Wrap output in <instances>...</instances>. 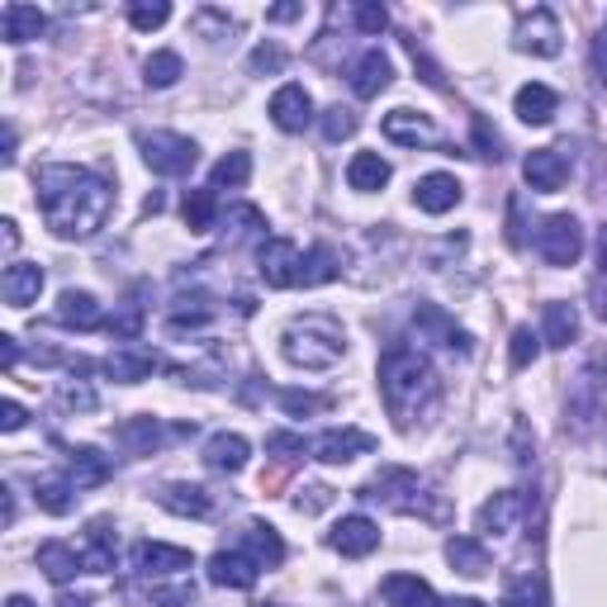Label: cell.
I'll use <instances>...</instances> for the list:
<instances>
[{"instance_id":"46","label":"cell","mask_w":607,"mask_h":607,"mask_svg":"<svg viewBox=\"0 0 607 607\" xmlns=\"http://www.w3.org/2000/svg\"><path fill=\"white\" fill-rule=\"evenodd\" d=\"M266 451L295 460V456H309L314 441H304V432H271V437H266Z\"/></svg>"},{"instance_id":"57","label":"cell","mask_w":607,"mask_h":607,"mask_svg":"<svg viewBox=\"0 0 607 607\" xmlns=\"http://www.w3.org/2000/svg\"><path fill=\"white\" fill-rule=\"evenodd\" d=\"M598 271L607 276V228H603V238H598Z\"/></svg>"},{"instance_id":"31","label":"cell","mask_w":607,"mask_h":607,"mask_svg":"<svg viewBox=\"0 0 607 607\" xmlns=\"http://www.w3.org/2000/svg\"><path fill=\"white\" fill-rule=\"evenodd\" d=\"M446 560H451L456 575H466V579H479V575H489V550L479 537H451L446 541Z\"/></svg>"},{"instance_id":"38","label":"cell","mask_w":607,"mask_h":607,"mask_svg":"<svg viewBox=\"0 0 607 607\" xmlns=\"http://www.w3.org/2000/svg\"><path fill=\"white\" fill-rule=\"evenodd\" d=\"M247 176H252V157H247V152H228V157L213 162L209 190H238V186H247Z\"/></svg>"},{"instance_id":"47","label":"cell","mask_w":607,"mask_h":607,"mask_svg":"<svg viewBox=\"0 0 607 607\" xmlns=\"http://www.w3.org/2000/svg\"><path fill=\"white\" fill-rule=\"evenodd\" d=\"M351 20H356V29H361V33H385L389 29V10L375 6V0H361V6L351 10Z\"/></svg>"},{"instance_id":"49","label":"cell","mask_w":607,"mask_h":607,"mask_svg":"<svg viewBox=\"0 0 607 607\" xmlns=\"http://www.w3.org/2000/svg\"><path fill=\"white\" fill-rule=\"evenodd\" d=\"M328 504H332V489H328V485H309V489H299V494H295V513H304V517L324 513Z\"/></svg>"},{"instance_id":"15","label":"cell","mask_w":607,"mask_h":607,"mask_svg":"<svg viewBox=\"0 0 607 607\" xmlns=\"http://www.w3.org/2000/svg\"><path fill=\"white\" fill-rule=\"evenodd\" d=\"M271 123L276 129H285V133H304L314 123V100H309V91L304 86H280V91L271 96Z\"/></svg>"},{"instance_id":"18","label":"cell","mask_w":607,"mask_h":607,"mask_svg":"<svg viewBox=\"0 0 607 607\" xmlns=\"http://www.w3.org/2000/svg\"><path fill=\"white\" fill-rule=\"evenodd\" d=\"M39 290H43V266L33 261H10L6 276H0V295H6L10 309H29Z\"/></svg>"},{"instance_id":"36","label":"cell","mask_w":607,"mask_h":607,"mask_svg":"<svg viewBox=\"0 0 607 607\" xmlns=\"http://www.w3.org/2000/svg\"><path fill=\"white\" fill-rule=\"evenodd\" d=\"M181 77H186V62H181V52H171V48L152 52V58L142 62V81H148L152 91H167V86H176Z\"/></svg>"},{"instance_id":"39","label":"cell","mask_w":607,"mask_h":607,"mask_svg":"<svg viewBox=\"0 0 607 607\" xmlns=\"http://www.w3.org/2000/svg\"><path fill=\"white\" fill-rule=\"evenodd\" d=\"M33 498H39V508H43V513L67 517L71 508H77V485H71V479H39V489H33Z\"/></svg>"},{"instance_id":"37","label":"cell","mask_w":607,"mask_h":607,"mask_svg":"<svg viewBox=\"0 0 607 607\" xmlns=\"http://www.w3.org/2000/svg\"><path fill=\"white\" fill-rule=\"evenodd\" d=\"M181 213H186V228H190V233H209L213 219H219V195H213L209 186H205V190H190L186 205H181Z\"/></svg>"},{"instance_id":"51","label":"cell","mask_w":607,"mask_h":607,"mask_svg":"<svg viewBox=\"0 0 607 607\" xmlns=\"http://www.w3.org/2000/svg\"><path fill=\"white\" fill-rule=\"evenodd\" d=\"M280 67H285V52L276 43H261L252 52V71H257V77H261V71H280Z\"/></svg>"},{"instance_id":"11","label":"cell","mask_w":607,"mask_h":607,"mask_svg":"<svg viewBox=\"0 0 607 607\" xmlns=\"http://www.w3.org/2000/svg\"><path fill=\"white\" fill-rule=\"evenodd\" d=\"M560 20L550 14L546 6H537L531 14H523V24H517V48L523 52H537V58H560Z\"/></svg>"},{"instance_id":"13","label":"cell","mask_w":607,"mask_h":607,"mask_svg":"<svg viewBox=\"0 0 607 607\" xmlns=\"http://www.w3.org/2000/svg\"><path fill=\"white\" fill-rule=\"evenodd\" d=\"M261 565L247 556V550H219V556H209V584L213 588H238V594H247V588L257 584Z\"/></svg>"},{"instance_id":"27","label":"cell","mask_w":607,"mask_h":607,"mask_svg":"<svg viewBox=\"0 0 607 607\" xmlns=\"http://www.w3.org/2000/svg\"><path fill=\"white\" fill-rule=\"evenodd\" d=\"M541 342L546 347H569V342H579V309L575 304H546V314H541Z\"/></svg>"},{"instance_id":"40","label":"cell","mask_w":607,"mask_h":607,"mask_svg":"<svg viewBox=\"0 0 607 607\" xmlns=\"http://www.w3.org/2000/svg\"><path fill=\"white\" fill-rule=\"evenodd\" d=\"M504 607H546V584L531 575H513L508 584H504Z\"/></svg>"},{"instance_id":"48","label":"cell","mask_w":607,"mask_h":607,"mask_svg":"<svg viewBox=\"0 0 607 607\" xmlns=\"http://www.w3.org/2000/svg\"><path fill=\"white\" fill-rule=\"evenodd\" d=\"M280 408L285 414H318V408H328L324 395H304V389H280Z\"/></svg>"},{"instance_id":"60","label":"cell","mask_w":607,"mask_h":607,"mask_svg":"<svg viewBox=\"0 0 607 607\" xmlns=\"http://www.w3.org/2000/svg\"><path fill=\"white\" fill-rule=\"evenodd\" d=\"M441 607H485L479 598H451V603H441Z\"/></svg>"},{"instance_id":"30","label":"cell","mask_w":607,"mask_h":607,"mask_svg":"<svg viewBox=\"0 0 607 607\" xmlns=\"http://www.w3.org/2000/svg\"><path fill=\"white\" fill-rule=\"evenodd\" d=\"M157 504H162L167 513H176V517H209L213 494L200 489V485H167L162 494H157Z\"/></svg>"},{"instance_id":"26","label":"cell","mask_w":607,"mask_h":607,"mask_svg":"<svg viewBox=\"0 0 607 607\" xmlns=\"http://www.w3.org/2000/svg\"><path fill=\"white\" fill-rule=\"evenodd\" d=\"M39 569H43V579L67 584V579L81 575L86 560H81L77 546H67V541H43V546H39Z\"/></svg>"},{"instance_id":"7","label":"cell","mask_w":607,"mask_h":607,"mask_svg":"<svg viewBox=\"0 0 607 607\" xmlns=\"http://www.w3.org/2000/svg\"><path fill=\"white\" fill-rule=\"evenodd\" d=\"M304 271V252L290 238H266L257 247V276L271 285V290H295Z\"/></svg>"},{"instance_id":"3","label":"cell","mask_w":607,"mask_h":607,"mask_svg":"<svg viewBox=\"0 0 607 607\" xmlns=\"http://www.w3.org/2000/svg\"><path fill=\"white\" fill-rule=\"evenodd\" d=\"M280 351L299 370H328L347 356V332L332 314H304L280 332Z\"/></svg>"},{"instance_id":"32","label":"cell","mask_w":607,"mask_h":607,"mask_svg":"<svg viewBox=\"0 0 607 607\" xmlns=\"http://www.w3.org/2000/svg\"><path fill=\"white\" fill-rule=\"evenodd\" d=\"M380 594H385L389 607H441L437 594H432V588H427L418 575H389Z\"/></svg>"},{"instance_id":"59","label":"cell","mask_w":607,"mask_h":607,"mask_svg":"<svg viewBox=\"0 0 607 607\" xmlns=\"http://www.w3.org/2000/svg\"><path fill=\"white\" fill-rule=\"evenodd\" d=\"M58 607H96L91 598H58Z\"/></svg>"},{"instance_id":"34","label":"cell","mask_w":607,"mask_h":607,"mask_svg":"<svg viewBox=\"0 0 607 607\" xmlns=\"http://www.w3.org/2000/svg\"><path fill=\"white\" fill-rule=\"evenodd\" d=\"M115 437H119L123 446H129L133 456H152L157 446L167 441L162 422H157V418H148V414H142V418H129V422H119V432H115Z\"/></svg>"},{"instance_id":"52","label":"cell","mask_w":607,"mask_h":607,"mask_svg":"<svg viewBox=\"0 0 607 607\" xmlns=\"http://www.w3.org/2000/svg\"><path fill=\"white\" fill-rule=\"evenodd\" d=\"M24 422H29V414H24V408L14 404V399H6V404H0V432H20Z\"/></svg>"},{"instance_id":"44","label":"cell","mask_w":607,"mask_h":607,"mask_svg":"<svg viewBox=\"0 0 607 607\" xmlns=\"http://www.w3.org/2000/svg\"><path fill=\"white\" fill-rule=\"evenodd\" d=\"M356 129H361V115H356L351 105H332V110H324V138L328 142H342Z\"/></svg>"},{"instance_id":"24","label":"cell","mask_w":607,"mask_h":607,"mask_svg":"<svg viewBox=\"0 0 607 607\" xmlns=\"http://www.w3.org/2000/svg\"><path fill=\"white\" fill-rule=\"evenodd\" d=\"M110 456H100L96 446H77V451H67V479L77 489H96V485H105L110 479Z\"/></svg>"},{"instance_id":"10","label":"cell","mask_w":607,"mask_h":607,"mask_svg":"<svg viewBox=\"0 0 607 607\" xmlns=\"http://www.w3.org/2000/svg\"><path fill=\"white\" fill-rule=\"evenodd\" d=\"M375 451V437L361 432V427H332L314 441V460H324V466H351L356 456H370Z\"/></svg>"},{"instance_id":"61","label":"cell","mask_w":607,"mask_h":607,"mask_svg":"<svg viewBox=\"0 0 607 607\" xmlns=\"http://www.w3.org/2000/svg\"><path fill=\"white\" fill-rule=\"evenodd\" d=\"M6 607H33V603H29L24 594H14V598H6Z\"/></svg>"},{"instance_id":"17","label":"cell","mask_w":607,"mask_h":607,"mask_svg":"<svg viewBox=\"0 0 607 607\" xmlns=\"http://www.w3.org/2000/svg\"><path fill=\"white\" fill-rule=\"evenodd\" d=\"M81 560L91 575H110L115 560H119V537H115V523L110 517H96L91 527H86V546H81Z\"/></svg>"},{"instance_id":"54","label":"cell","mask_w":607,"mask_h":607,"mask_svg":"<svg viewBox=\"0 0 607 607\" xmlns=\"http://www.w3.org/2000/svg\"><path fill=\"white\" fill-rule=\"evenodd\" d=\"M0 366H6V370H14V366H20V342H14L10 332L0 337Z\"/></svg>"},{"instance_id":"5","label":"cell","mask_w":607,"mask_h":607,"mask_svg":"<svg viewBox=\"0 0 607 607\" xmlns=\"http://www.w3.org/2000/svg\"><path fill=\"white\" fill-rule=\"evenodd\" d=\"M361 498H370V504H380V508H389V513H418V508H422V479H418V470L385 466V470L361 489Z\"/></svg>"},{"instance_id":"22","label":"cell","mask_w":607,"mask_h":607,"mask_svg":"<svg viewBox=\"0 0 607 607\" xmlns=\"http://www.w3.org/2000/svg\"><path fill=\"white\" fill-rule=\"evenodd\" d=\"M157 366H162V356L148 347H119V351H110V361H105L110 380H119V385H142Z\"/></svg>"},{"instance_id":"12","label":"cell","mask_w":607,"mask_h":607,"mask_svg":"<svg viewBox=\"0 0 607 607\" xmlns=\"http://www.w3.org/2000/svg\"><path fill=\"white\" fill-rule=\"evenodd\" d=\"M328 546L337 550V556H347V560H366L370 550L380 546V527H375L370 517L351 513V517H342V523L328 531Z\"/></svg>"},{"instance_id":"2","label":"cell","mask_w":607,"mask_h":607,"mask_svg":"<svg viewBox=\"0 0 607 607\" xmlns=\"http://www.w3.org/2000/svg\"><path fill=\"white\" fill-rule=\"evenodd\" d=\"M380 395H385L389 418L399 427H414V418H422L441 395L432 361L414 347H389L380 361Z\"/></svg>"},{"instance_id":"28","label":"cell","mask_w":607,"mask_h":607,"mask_svg":"<svg viewBox=\"0 0 607 607\" xmlns=\"http://www.w3.org/2000/svg\"><path fill=\"white\" fill-rule=\"evenodd\" d=\"M513 110H517V119H523V123H537V129H541V123H550V119H556L560 100H556V91H550V86L531 81V86H523V91H517Z\"/></svg>"},{"instance_id":"55","label":"cell","mask_w":607,"mask_h":607,"mask_svg":"<svg viewBox=\"0 0 607 607\" xmlns=\"http://www.w3.org/2000/svg\"><path fill=\"white\" fill-rule=\"evenodd\" d=\"M299 14H304V6H295V0H290V6H271V10H266V20H271V24H290V20H299Z\"/></svg>"},{"instance_id":"29","label":"cell","mask_w":607,"mask_h":607,"mask_svg":"<svg viewBox=\"0 0 607 607\" xmlns=\"http://www.w3.org/2000/svg\"><path fill=\"white\" fill-rule=\"evenodd\" d=\"M242 550L252 556L261 569H276L285 560V541H280V531L271 523H247L242 531Z\"/></svg>"},{"instance_id":"56","label":"cell","mask_w":607,"mask_h":607,"mask_svg":"<svg viewBox=\"0 0 607 607\" xmlns=\"http://www.w3.org/2000/svg\"><path fill=\"white\" fill-rule=\"evenodd\" d=\"M0 228H6V252H14V247H20V228H14V219H6Z\"/></svg>"},{"instance_id":"50","label":"cell","mask_w":607,"mask_h":607,"mask_svg":"<svg viewBox=\"0 0 607 607\" xmlns=\"http://www.w3.org/2000/svg\"><path fill=\"white\" fill-rule=\"evenodd\" d=\"M475 148H479V157H489V162H498V157H504V152H498L504 142H498V133L489 129L485 119H475Z\"/></svg>"},{"instance_id":"14","label":"cell","mask_w":607,"mask_h":607,"mask_svg":"<svg viewBox=\"0 0 607 607\" xmlns=\"http://www.w3.org/2000/svg\"><path fill=\"white\" fill-rule=\"evenodd\" d=\"M523 176H527V186H531V190L556 195V190L569 181V162H565V152H560V148H531V152H527V162H523Z\"/></svg>"},{"instance_id":"16","label":"cell","mask_w":607,"mask_h":607,"mask_svg":"<svg viewBox=\"0 0 607 607\" xmlns=\"http://www.w3.org/2000/svg\"><path fill=\"white\" fill-rule=\"evenodd\" d=\"M385 138L404 142V148H437V142H441L437 123L427 115H414V110H389L385 115Z\"/></svg>"},{"instance_id":"9","label":"cell","mask_w":607,"mask_h":607,"mask_svg":"<svg viewBox=\"0 0 607 607\" xmlns=\"http://www.w3.org/2000/svg\"><path fill=\"white\" fill-rule=\"evenodd\" d=\"M527 513H531V498L523 489H504L479 508V531H485V537H513Z\"/></svg>"},{"instance_id":"45","label":"cell","mask_w":607,"mask_h":607,"mask_svg":"<svg viewBox=\"0 0 607 607\" xmlns=\"http://www.w3.org/2000/svg\"><path fill=\"white\" fill-rule=\"evenodd\" d=\"M105 328H110L115 342H138V332H142V304H123V309Z\"/></svg>"},{"instance_id":"43","label":"cell","mask_w":607,"mask_h":607,"mask_svg":"<svg viewBox=\"0 0 607 607\" xmlns=\"http://www.w3.org/2000/svg\"><path fill=\"white\" fill-rule=\"evenodd\" d=\"M541 356V332H531V328H513V342H508V361L513 370H527L531 361Z\"/></svg>"},{"instance_id":"58","label":"cell","mask_w":607,"mask_h":607,"mask_svg":"<svg viewBox=\"0 0 607 607\" xmlns=\"http://www.w3.org/2000/svg\"><path fill=\"white\" fill-rule=\"evenodd\" d=\"M594 52H598V67H603V71H607V29H603V33H598V48H594Z\"/></svg>"},{"instance_id":"53","label":"cell","mask_w":607,"mask_h":607,"mask_svg":"<svg viewBox=\"0 0 607 607\" xmlns=\"http://www.w3.org/2000/svg\"><path fill=\"white\" fill-rule=\"evenodd\" d=\"M62 404L67 408H96V395H91V389H81V385H67L62 389Z\"/></svg>"},{"instance_id":"25","label":"cell","mask_w":607,"mask_h":607,"mask_svg":"<svg viewBox=\"0 0 607 607\" xmlns=\"http://www.w3.org/2000/svg\"><path fill=\"white\" fill-rule=\"evenodd\" d=\"M58 324L62 328H81V332H91L105 324V314H100V304L91 290H62L58 299Z\"/></svg>"},{"instance_id":"1","label":"cell","mask_w":607,"mask_h":607,"mask_svg":"<svg viewBox=\"0 0 607 607\" xmlns=\"http://www.w3.org/2000/svg\"><path fill=\"white\" fill-rule=\"evenodd\" d=\"M33 200H39L48 228L62 242H81L105 228L115 195L96 171L71 167V162H48L33 171Z\"/></svg>"},{"instance_id":"42","label":"cell","mask_w":607,"mask_h":607,"mask_svg":"<svg viewBox=\"0 0 607 607\" xmlns=\"http://www.w3.org/2000/svg\"><path fill=\"white\" fill-rule=\"evenodd\" d=\"M167 20H171V6H167V0H133V6H129V24L142 29V33L162 29Z\"/></svg>"},{"instance_id":"4","label":"cell","mask_w":607,"mask_h":607,"mask_svg":"<svg viewBox=\"0 0 607 607\" xmlns=\"http://www.w3.org/2000/svg\"><path fill=\"white\" fill-rule=\"evenodd\" d=\"M138 148H142V162H148L157 176H186L195 162H200V148H195V138L167 133V129L142 133Z\"/></svg>"},{"instance_id":"8","label":"cell","mask_w":607,"mask_h":607,"mask_svg":"<svg viewBox=\"0 0 607 607\" xmlns=\"http://www.w3.org/2000/svg\"><path fill=\"white\" fill-rule=\"evenodd\" d=\"M133 569L148 579H181L195 569V556L181 546H167V541H138L133 546Z\"/></svg>"},{"instance_id":"19","label":"cell","mask_w":607,"mask_h":607,"mask_svg":"<svg viewBox=\"0 0 607 607\" xmlns=\"http://www.w3.org/2000/svg\"><path fill=\"white\" fill-rule=\"evenodd\" d=\"M43 29H48V14L39 6H24V0H14V6L0 10V33H6V43H33V39H43Z\"/></svg>"},{"instance_id":"41","label":"cell","mask_w":607,"mask_h":607,"mask_svg":"<svg viewBox=\"0 0 607 607\" xmlns=\"http://www.w3.org/2000/svg\"><path fill=\"white\" fill-rule=\"evenodd\" d=\"M328 280H337V257H332V247H309V252H304L299 285H328Z\"/></svg>"},{"instance_id":"20","label":"cell","mask_w":607,"mask_h":607,"mask_svg":"<svg viewBox=\"0 0 607 607\" xmlns=\"http://www.w3.org/2000/svg\"><path fill=\"white\" fill-rule=\"evenodd\" d=\"M414 205L422 213H451L460 205V181L451 171H432V176H422V181L414 186Z\"/></svg>"},{"instance_id":"35","label":"cell","mask_w":607,"mask_h":607,"mask_svg":"<svg viewBox=\"0 0 607 607\" xmlns=\"http://www.w3.org/2000/svg\"><path fill=\"white\" fill-rule=\"evenodd\" d=\"M414 324H418V332H437V337H441V347H451V351H460V356H470V332L451 328V324H446V314L432 309V304H422Z\"/></svg>"},{"instance_id":"23","label":"cell","mask_w":607,"mask_h":607,"mask_svg":"<svg viewBox=\"0 0 607 607\" xmlns=\"http://www.w3.org/2000/svg\"><path fill=\"white\" fill-rule=\"evenodd\" d=\"M247 456H252V446H247V437L238 432H219L205 441V466L219 470V475H238L247 466Z\"/></svg>"},{"instance_id":"21","label":"cell","mask_w":607,"mask_h":607,"mask_svg":"<svg viewBox=\"0 0 607 607\" xmlns=\"http://www.w3.org/2000/svg\"><path fill=\"white\" fill-rule=\"evenodd\" d=\"M389 81H395V67H389V58H385L380 48L361 52V62L351 67V91L361 96V100H375L380 91H389Z\"/></svg>"},{"instance_id":"33","label":"cell","mask_w":607,"mask_h":607,"mask_svg":"<svg viewBox=\"0 0 607 607\" xmlns=\"http://www.w3.org/2000/svg\"><path fill=\"white\" fill-rule=\"evenodd\" d=\"M347 186L361 190V195L385 190L389 186V162H385L380 152H356L351 162H347Z\"/></svg>"},{"instance_id":"6","label":"cell","mask_w":607,"mask_h":607,"mask_svg":"<svg viewBox=\"0 0 607 607\" xmlns=\"http://www.w3.org/2000/svg\"><path fill=\"white\" fill-rule=\"evenodd\" d=\"M537 252L550 261V266H575L584 257V223L575 213H550L537 233Z\"/></svg>"}]
</instances>
